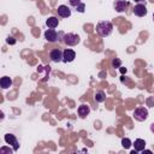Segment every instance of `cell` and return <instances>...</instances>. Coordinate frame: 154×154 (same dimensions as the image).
<instances>
[{
  "label": "cell",
  "mask_w": 154,
  "mask_h": 154,
  "mask_svg": "<svg viewBox=\"0 0 154 154\" xmlns=\"http://www.w3.org/2000/svg\"><path fill=\"white\" fill-rule=\"evenodd\" d=\"M49 58L53 63H60L63 61V51L59 48H54L49 52Z\"/></svg>",
  "instance_id": "5b68a950"
},
{
  "label": "cell",
  "mask_w": 154,
  "mask_h": 154,
  "mask_svg": "<svg viewBox=\"0 0 154 154\" xmlns=\"http://www.w3.org/2000/svg\"><path fill=\"white\" fill-rule=\"evenodd\" d=\"M132 116L137 122H144L148 118V109L146 107H137L134 111Z\"/></svg>",
  "instance_id": "3957f363"
},
{
  "label": "cell",
  "mask_w": 154,
  "mask_h": 154,
  "mask_svg": "<svg viewBox=\"0 0 154 154\" xmlns=\"http://www.w3.org/2000/svg\"><path fill=\"white\" fill-rule=\"evenodd\" d=\"M0 85H1L2 89H7V88H10L12 85V79L8 76H4L0 79Z\"/></svg>",
  "instance_id": "5bb4252c"
},
{
  "label": "cell",
  "mask_w": 154,
  "mask_h": 154,
  "mask_svg": "<svg viewBox=\"0 0 154 154\" xmlns=\"http://www.w3.org/2000/svg\"><path fill=\"white\" fill-rule=\"evenodd\" d=\"M12 153V152H14L13 149H8V148H5V147H2L1 149H0V153Z\"/></svg>",
  "instance_id": "44dd1931"
},
{
  "label": "cell",
  "mask_w": 154,
  "mask_h": 154,
  "mask_svg": "<svg viewBox=\"0 0 154 154\" xmlns=\"http://www.w3.org/2000/svg\"><path fill=\"white\" fill-rule=\"evenodd\" d=\"M61 35V38H63V42L67 46H76L79 43L81 38L77 34H73V32H67V34H64V32H60Z\"/></svg>",
  "instance_id": "7a4b0ae2"
},
{
  "label": "cell",
  "mask_w": 154,
  "mask_h": 154,
  "mask_svg": "<svg viewBox=\"0 0 154 154\" xmlns=\"http://www.w3.org/2000/svg\"><path fill=\"white\" fill-rule=\"evenodd\" d=\"M81 2H82L81 0H69L70 6H72V7H77V6H78Z\"/></svg>",
  "instance_id": "d6986e66"
},
{
  "label": "cell",
  "mask_w": 154,
  "mask_h": 154,
  "mask_svg": "<svg viewBox=\"0 0 154 154\" xmlns=\"http://www.w3.org/2000/svg\"><path fill=\"white\" fill-rule=\"evenodd\" d=\"M58 16L61 18H69L71 16V8L66 5H60L58 7Z\"/></svg>",
  "instance_id": "30bf717a"
},
{
  "label": "cell",
  "mask_w": 154,
  "mask_h": 154,
  "mask_svg": "<svg viewBox=\"0 0 154 154\" xmlns=\"http://www.w3.org/2000/svg\"><path fill=\"white\" fill-rule=\"evenodd\" d=\"M5 141H6L7 144H11V146L13 147V150H14V152L18 150L19 143H18L17 137H16L14 135H12V134H6V135H5Z\"/></svg>",
  "instance_id": "52a82bcc"
},
{
  "label": "cell",
  "mask_w": 154,
  "mask_h": 154,
  "mask_svg": "<svg viewBox=\"0 0 154 154\" xmlns=\"http://www.w3.org/2000/svg\"><path fill=\"white\" fill-rule=\"evenodd\" d=\"M58 37H59V34L54 29H47L45 31V38L48 42H57L58 41Z\"/></svg>",
  "instance_id": "9c48e42d"
},
{
  "label": "cell",
  "mask_w": 154,
  "mask_h": 154,
  "mask_svg": "<svg viewBox=\"0 0 154 154\" xmlns=\"http://www.w3.org/2000/svg\"><path fill=\"white\" fill-rule=\"evenodd\" d=\"M6 42L10 43V45H14V43H16V40H14L12 36H8V37L6 38Z\"/></svg>",
  "instance_id": "ffe728a7"
},
{
  "label": "cell",
  "mask_w": 154,
  "mask_h": 154,
  "mask_svg": "<svg viewBox=\"0 0 154 154\" xmlns=\"http://www.w3.org/2000/svg\"><path fill=\"white\" fill-rule=\"evenodd\" d=\"M76 11L79 12V13H83V12L85 11V4H84V2H81V4L76 7Z\"/></svg>",
  "instance_id": "ac0fdd59"
},
{
  "label": "cell",
  "mask_w": 154,
  "mask_h": 154,
  "mask_svg": "<svg viewBox=\"0 0 154 154\" xmlns=\"http://www.w3.org/2000/svg\"><path fill=\"white\" fill-rule=\"evenodd\" d=\"M131 141L128 138V137H124V138H122V147L123 148H125V149H129L130 147H131Z\"/></svg>",
  "instance_id": "2e32d148"
},
{
  "label": "cell",
  "mask_w": 154,
  "mask_h": 154,
  "mask_svg": "<svg viewBox=\"0 0 154 154\" xmlns=\"http://www.w3.org/2000/svg\"><path fill=\"white\" fill-rule=\"evenodd\" d=\"M113 31V24L109 20H100L96 24V32L101 37H107Z\"/></svg>",
  "instance_id": "6da1fadb"
},
{
  "label": "cell",
  "mask_w": 154,
  "mask_h": 154,
  "mask_svg": "<svg viewBox=\"0 0 154 154\" xmlns=\"http://www.w3.org/2000/svg\"><path fill=\"white\" fill-rule=\"evenodd\" d=\"M105 100H106V94L102 90L96 91V94H95V101L96 102H103Z\"/></svg>",
  "instance_id": "9a60e30c"
},
{
  "label": "cell",
  "mask_w": 154,
  "mask_h": 154,
  "mask_svg": "<svg viewBox=\"0 0 154 154\" xmlns=\"http://www.w3.org/2000/svg\"><path fill=\"white\" fill-rule=\"evenodd\" d=\"M153 20H154V13H153Z\"/></svg>",
  "instance_id": "d4e9b609"
},
{
  "label": "cell",
  "mask_w": 154,
  "mask_h": 154,
  "mask_svg": "<svg viewBox=\"0 0 154 154\" xmlns=\"http://www.w3.org/2000/svg\"><path fill=\"white\" fill-rule=\"evenodd\" d=\"M150 131L154 134V123H152V124H150Z\"/></svg>",
  "instance_id": "603a6c76"
},
{
  "label": "cell",
  "mask_w": 154,
  "mask_h": 154,
  "mask_svg": "<svg viewBox=\"0 0 154 154\" xmlns=\"http://www.w3.org/2000/svg\"><path fill=\"white\" fill-rule=\"evenodd\" d=\"M129 6H130V2H129L128 0H116V1L113 2L114 10H116L117 12H119V13L126 11Z\"/></svg>",
  "instance_id": "277c9868"
},
{
  "label": "cell",
  "mask_w": 154,
  "mask_h": 154,
  "mask_svg": "<svg viewBox=\"0 0 154 154\" xmlns=\"http://www.w3.org/2000/svg\"><path fill=\"white\" fill-rule=\"evenodd\" d=\"M75 58H76V52L73 49L66 48L63 51V61L64 63H71L75 60Z\"/></svg>",
  "instance_id": "8992f818"
},
{
  "label": "cell",
  "mask_w": 154,
  "mask_h": 154,
  "mask_svg": "<svg viewBox=\"0 0 154 154\" xmlns=\"http://www.w3.org/2000/svg\"><path fill=\"white\" fill-rule=\"evenodd\" d=\"M89 113H90V107L88 106V105H81L79 107H78V116L81 117V118H85L87 116H89Z\"/></svg>",
  "instance_id": "8fae6325"
},
{
  "label": "cell",
  "mask_w": 154,
  "mask_h": 154,
  "mask_svg": "<svg viewBox=\"0 0 154 154\" xmlns=\"http://www.w3.org/2000/svg\"><path fill=\"white\" fill-rule=\"evenodd\" d=\"M132 144L135 147V150H137V152H142L146 148V141L142 138H136Z\"/></svg>",
  "instance_id": "4fadbf2b"
},
{
  "label": "cell",
  "mask_w": 154,
  "mask_h": 154,
  "mask_svg": "<svg viewBox=\"0 0 154 154\" xmlns=\"http://www.w3.org/2000/svg\"><path fill=\"white\" fill-rule=\"evenodd\" d=\"M132 12H134V14L137 16V17H144L148 11H147V7H146L144 4H137V5H135Z\"/></svg>",
  "instance_id": "ba28073f"
},
{
  "label": "cell",
  "mask_w": 154,
  "mask_h": 154,
  "mask_svg": "<svg viewBox=\"0 0 154 154\" xmlns=\"http://www.w3.org/2000/svg\"><path fill=\"white\" fill-rule=\"evenodd\" d=\"M134 1L135 2H138V4H143V2L146 4V0H134Z\"/></svg>",
  "instance_id": "7402d4cb"
},
{
  "label": "cell",
  "mask_w": 154,
  "mask_h": 154,
  "mask_svg": "<svg viewBox=\"0 0 154 154\" xmlns=\"http://www.w3.org/2000/svg\"><path fill=\"white\" fill-rule=\"evenodd\" d=\"M137 153H138L137 150H131V154H137Z\"/></svg>",
  "instance_id": "cb8c5ba5"
},
{
  "label": "cell",
  "mask_w": 154,
  "mask_h": 154,
  "mask_svg": "<svg viewBox=\"0 0 154 154\" xmlns=\"http://www.w3.org/2000/svg\"><path fill=\"white\" fill-rule=\"evenodd\" d=\"M112 66H113L114 69H119V67L122 66V60L118 59V58H114V59L112 60Z\"/></svg>",
  "instance_id": "e0dca14e"
},
{
  "label": "cell",
  "mask_w": 154,
  "mask_h": 154,
  "mask_svg": "<svg viewBox=\"0 0 154 154\" xmlns=\"http://www.w3.org/2000/svg\"><path fill=\"white\" fill-rule=\"evenodd\" d=\"M58 24H59V19L57 18V17H48L47 19H46V25L49 28V29H54V28H57L58 26Z\"/></svg>",
  "instance_id": "7c38bea8"
}]
</instances>
